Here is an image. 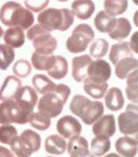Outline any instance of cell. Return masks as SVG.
<instances>
[{
    "label": "cell",
    "instance_id": "obj_41",
    "mask_svg": "<svg viewBox=\"0 0 138 157\" xmlns=\"http://www.w3.org/2000/svg\"><path fill=\"white\" fill-rule=\"evenodd\" d=\"M3 34H4V30H3V29L1 28V26H0V38L3 36Z\"/></svg>",
    "mask_w": 138,
    "mask_h": 157
},
{
    "label": "cell",
    "instance_id": "obj_38",
    "mask_svg": "<svg viewBox=\"0 0 138 157\" xmlns=\"http://www.w3.org/2000/svg\"><path fill=\"white\" fill-rule=\"evenodd\" d=\"M129 44L131 50H133L135 54H137V32L134 33V35L131 36V39H130V43H129Z\"/></svg>",
    "mask_w": 138,
    "mask_h": 157
},
{
    "label": "cell",
    "instance_id": "obj_33",
    "mask_svg": "<svg viewBox=\"0 0 138 157\" xmlns=\"http://www.w3.org/2000/svg\"><path fill=\"white\" fill-rule=\"evenodd\" d=\"M109 49V43L105 39L98 38L92 42L89 49L90 56L93 58H101L107 54Z\"/></svg>",
    "mask_w": 138,
    "mask_h": 157
},
{
    "label": "cell",
    "instance_id": "obj_35",
    "mask_svg": "<svg viewBox=\"0 0 138 157\" xmlns=\"http://www.w3.org/2000/svg\"><path fill=\"white\" fill-rule=\"evenodd\" d=\"M17 130L10 124L0 126V143L11 145L17 138Z\"/></svg>",
    "mask_w": 138,
    "mask_h": 157
},
{
    "label": "cell",
    "instance_id": "obj_5",
    "mask_svg": "<svg viewBox=\"0 0 138 157\" xmlns=\"http://www.w3.org/2000/svg\"><path fill=\"white\" fill-rule=\"evenodd\" d=\"M41 28L51 32L53 30L66 31L74 23V15L68 9L49 8L41 11L37 17Z\"/></svg>",
    "mask_w": 138,
    "mask_h": 157
},
{
    "label": "cell",
    "instance_id": "obj_8",
    "mask_svg": "<svg viewBox=\"0 0 138 157\" xmlns=\"http://www.w3.org/2000/svg\"><path fill=\"white\" fill-rule=\"evenodd\" d=\"M94 38V31L90 25L81 23L76 26L67 40V48L73 54L82 53Z\"/></svg>",
    "mask_w": 138,
    "mask_h": 157
},
{
    "label": "cell",
    "instance_id": "obj_17",
    "mask_svg": "<svg viewBox=\"0 0 138 157\" xmlns=\"http://www.w3.org/2000/svg\"><path fill=\"white\" fill-rule=\"evenodd\" d=\"M95 5L90 0H78L72 4V13L80 20H87L93 14Z\"/></svg>",
    "mask_w": 138,
    "mask_h": 157
},
{
    "label": "cell",
    "instance_id": "obj_19",
    "mask_svg": "<svg viewBox=\"0 0 138 157\" xmlns=\"http://www.w3.org/2000/svg\"><path fill=\"white\" fill-rule=\"evenodd\" d=\"M138 61L134 57H126L115 65L116 76L120 79L127 78L129 74L137 70Z\"/></svg>",
    "mask_w": 138,
    "mask_h": 157
},
{
    "label": "cell",
    "instance_id": "obj_27",
    "mask_svg": "<svg viewBox=\"0 0 138 157\" xmlns=\"http://www.w3.org/2000/svg\"><path fill=\"white\" fill-rule=\"evenodd\" d=\"M55 56L53 54L50 55H44L34 52L31 56V62L34 67L39 71H48L51 68L54 64Z\"/></svg>",
    "mask_w": 138,
    "mask_h": 157
},
{
    "label": "cell",
    "instance_id": "obj_21",
    "mask_svg": "<svg viewBox=\"0 0 138 157\" xmlns=\"http://www.w3.org/2000/svg\"><path fill=\"white\" fill-rule=\"evenodd\" d=\"M108 86H109L107 82H105V83L98 82L87 77L84 80L85 92L95 99H100L102 98H104Z\"/></svg>",
    "mask_w": 138,
    "mask_h": 157
},
{
    "label": "cell",
    "instance_id": "obj_23",
    "mask_svg": "<svg viewBox=\"0 0 138 157\" xmlns=\"http://www.w3.org/2000/svg\"><path fill=\"white\" fill-rule=\"evenodd\" d=\"M67 143L62 136L58 135H51L48 136L45 141L46 152L51 155H63L66 151Z\"/></svg>",
    "mask_w": 138,
    "mask_h": 157
},
{
    "label": "cell",
    "instance_id": "obj_24",
    "mask_svg": "<svg viewBox=\"0 0 138 157\" xmlns=\"http://www.w3.org/2000/svg\"><path fill=\"white\" fill-rule=\"evenodd\" d=\"M4 41L7 46L18 48L24 44L25 36L23 29L20 28H10L5 32Z\"/></svg>",
    "mask_w": 138,
    "mask_h": 157
},
{
    "label": "cell",
    "instance_id": "obj_15",
    "mask_svg": "<svg viewBox=\"0 0 138 157\" xmlns=\"http://www.w3.org/2000/svg\"><path fill=\"white\" fill-rule=\"evenodd\" d=\"M21 87L22 81L17 77L13 75L6 77L0 88V100L6 101L10 99H14Z\"/></svg>",
    "mask_w": 138,
    "mask_h": 157
},
{
    "label": "cell",
    "instance_id": "obj_36",
    "mask_svg": "<svg viewBox=\"0 0 138 157\" xmlns=\"http://www.w3.org/2000/svg\"><path fill=\"white\" fill-rule=\"evenodd\" d=\"M13 73L17 76L25 78L31 73V65L26 60H19L13 66Z\"/></svg>",
    "mask_w": 138,
    "mask_h": 157
},
{
    "label": "cell",
    "instance_id": "obj_13",
    "mask_svg": "<svg viewBox=\"0 0 138 157\" xmlns=\"http://www.w3.org/2000/svg\"><path fill=\"white\" fill-rule=\"evenodd\" d=\"M92 58L88 55L76 56L72 61V75L76 82H82L87 77V68L92 63Z\"/></svg>",
    "mask_w": 138,
    "mask_h": 157
},
{
    "label": "cell",
    "instance_id": "obj_42",
    "mask_svg": "<svg viewBox=\"0 0 138 157\" xmlns=\"http://www.w3.org/2000/svg\"><path fill=\"white\" fill-rule=\"evenodd\" d=\"M47 157H53V156H47Z\"/></svg>",
    "mask_w": 138,
    "mask_h": 157
},
{
    "label": "cell",
    "instance_id": "obj_39",
    "mask_svg": "<svg viewBox=\"0 0 138 157\" xmlns=\"http://www.w3.org/2000/svg\"><path fill=\"white\" fill-rule=\"evenodd\" d=\"M0 157H15L8 148L0 146Z\"/></svg>",
    "mask_w": 138,
    "mask_h": 157
},
{
    "label": "cell",
    "instance_id": "obj_20",
    "mask_svg": "<svg viewBox=\"0 0 138 157\" xmlns=\"http://www.w3.org/2000/svg\"><path fill=\"white\" fill-rule=\"evenodd\" d=\"M126 57H134L129 42H120L112 45L109 55V59L112 64L115 66L119 60Z\"/></svg>",
    "mask_w": 138,
    "mask_h": 157
},
{
    "label": "cell",
    "instance_id": "obj_12",
    "mask_svg": "<svg viewBox=\"0 0 138 157\" xmlns=\"http://www.w3.org/2000/svg\"><path fill=\"white\" fill-rule=\"evenodd\" d=\"M92 132L95 136H103L110 137L116 132L115 117L113 115L103 116L99 120H97L92 126Z\"/></svg>",
    "mask_w": 138,
    "mask_h": 157
},
{
    "label": "cell",
    "instance_id": "obj_1",
    "mask_svg": "<svg viewBox=\"0 0 138 157\" xmlns=\"http://www.w3.org/2000/svg\"><path fill=\"white\" fill-rule=\"evenodd\" d=\"M35 106L32 103L18 97L3 101L0 104V124H25L34 112Z\"/></svg>",
    "mask_w": 138,
    "mask_h": 157
},
{
    "label": "cell",
    "instance_id": "obj_31",
    "mask_svg": "<svg viewBox=\"0 0 138 157\" xmlns=\"http://www.w3.org/2000/svg\"><path fill=\"white\" fill-rule=\"evenodd\" d=\"M29 123L35 129L39 130H46L50 127L51 118L41 111H37L33 112L31 114L29 119Z\"/></svg>",
    "mask_w": 138,
    "mask_h": 157
},
{
    "label": "cell",
    "instance_id": "obj_28",
    "mask_svg": "<svg viewBox=\"0 0 138 157\" xmlns=\"http://www.w3.org/2000/svg\"><path fill=\"white\" fill-rule=\"evenodd\" d=\"M32 84L37 92L43 95L52 92L56 86V84L44 74H36L32 78Z\"/></svg>",
    "mask_w": 138,
    "mask_h": 157
},
{
    "label": "cell",
    "instance_id": "obj_37",
    "mask_svg": "<svg viewBox=\"0 0 138 157\" xmlns=\"http://www.w3.org/2000/svg\"><path fill=\"white\" fill-rule=\"evenodd\" d=\"M29 10H32L34 12H39L40 10H43L47 5L49 4L48 1H24Z\"/></svg>",
    "mask_w": 138,
    "mask_h": 157
},
{
    "label": "cell",
    "instance_id": "obj_3",
    "mask_svg": "<svg viewBox=\"0 0 138 157\" xmlns=\"http://www.w3.org/2000/svg\"><path fill=\"white\" fill-rule=\"evenodd\" d=\"M70 93L71 90L67 85H56L52 92L44 94L40 98L37 105L38 111L46 114L50 118L58 117L63 111Z\"/></svg>",
    "mask_w": 138,
    "mask_h": 157
},
{
    "label": "cell",
    "instance_id": "obj_26",
    "mask_svg": "<svg viewBox=\"0 0 138 157\" xmlns=\"http://www.w3.org/2000/svg\"><path fill=\"white\" fill-rule=\"evenodd\" d=\"M68 72V63L64 57L60 56H55L54 64L49 70H48V74L55 78L61 79L65 78Z\"/></svg>",
    "mask_w": 138,
    "mask_h": 157
},
{
    "label": "cell",
    "instance_id": "obj_14",
    "mask_svg": "<svg viewBox=\"0 0 138 157\" xmlns=\"http://www.w3.org/2000/svg\"><path fill=\"white\" fill-rule=\"evenodd\" d=\"M67 152L70 157H94L89 150L87 140L79 136L69 140Z\"/></svg>",
    "mask_w": 138,
    "mask_h": 157
},
{
    "label": "cell",
    "instance_id": "obj_25",
    "mask_svg": "<svg viewBox=\"0 0 138 157\" xmlns=\"http://www.w3.org/2000/svg\"><path fill=\"white\" fill-rule=\"evenodd\" d=\"M117 18L108 15L105 10L99 11L94 18L95 28L101 33H110L114 28Z\"/></svg>",
    "mask_w": 138,
    "mask_h": 157
},
{
    "label": "cell",
    "instance_id": "obj_7",
    "mask_svg": "<svg viewBox=\"0 0 138 157\" xmlns=\"http://www.w3.org/2000/svg\"><path fill=\"white\" fill-rule=\"evenodd\" d=\"M41 143L40 135L32 129H26L17 136L10 148L17 157H30L33 153L40 149Z\"/></svg>",
    "mask_w": 138,
    "mask_h": 157
},
{
    "label": "cell",
    "instance_id": "obj_30",
    "mask_svg": "<svg viewBox=\"0 0 138 157\" xmlns=\"http://www.w3.org/2000/svg\"><path fill=\"white\" fill-rule=\"evenodd\" d=\"M105 11L108 15L115 17L116 16L122 15L128 8V2L125 0H106L104 3Z\"/></svg>",
    "mask_w": 138,
    "mask_h": 157
},
{
    "label": "cell",
    "instance_id": "obj_22",
    "mask_svg": "<svg viewBox=\"0 0 138 157\" xmlns=\"http://www.w3.org/2000/svg\"><path fill=\"white\" fill-rule=\"evenodd\" d=\"M131 24L129 21L125 17H121V18L117 19L114 28L110 33H108L109 36L117 41H122L128 37L129 33L131 31Z\"/></svg>",
    "mask_w": 138,
    "mask_h": 157
},
{
    "label": "cell",
    "instance_id": "obj_18",
    "mask_svg": "<svg viewBox=\"0 0 138 157\" xmlns=\"http://www.w3.org/2000/svg\"><path fill=\"white\" fill-rule=\"evenodd\" d=\"M106 107L112 111L121 110L124 105V98L119 88L112 87L107 92L105 97Z\"/></svg>",
    "mask_w": 138,
    "mask_h": 157
},
{
    "label": "cell",
    "instance_id": "obj_10",
    "mask_svg": "<svg viewBox=\"0 0 138 157\" xmlns=\"http://www.w3.org/2000/svg\"><path fill=\"white\" fill-rule=\"evenodd\" d=\"M56 129L61 136L71 139L80 135L82 131V126L74 117L66 115L57 122Z\"/></svg>",
    "mask_w": 138,
    "mask_h": 157
},
{
    "label": "cell",
    "instance_id": "obj_40",
    "mask_svg": "<svg viewBox=\"0 0 138 157\" xmlns=\"http://www.w3.org/2000/svg\"><path fill=\"white\" fill-rule=\"evenodd\" d=\"M105 157H122V156H120L119 155L115 154V153H111V154H109V155H107Z\"/></svg>",
    "mask_w": 138,
    "mask_h": 157
},
{
    "label": "cell",
    "instance_id": "obj_34",
    "mask_svg": "<svg viewBox=\"0 0 138 157\" xmlns=\"http://www.w3.org/2000/svg\"><path fill=\"white\" fill-rule=\"evenodd\" d=\"M15 52L6 44H0V70H6L13 62Z\"/></svg>",
    "mask_w": 138,
    "mask_h": 157
},
{
    "label": "cell",
    "instance_id": "obj_11",
    "mask_svg": "<svg viewBox=\"0 0 138 157\" xmlns=\"http://www.w3.org/2000/svg\"><path fill=\"white\" fill-rule=\"evenodd\" d=\"M87 76L94 81L105 83L111 76V67L106 60L92 61L87 68Z\"/></svg>",
    "mask_w": 138,
    "mask_h": 157
},
{
    "label": "cell",
    "instance_id": "obj_9",
    "mask_svg": "<svg viewBox=\"0 0 138 157\" xmlns=\"http://www.w3.org/2000/svg\"><path fill=\"white\" fill-rule=\"evenodd\" d=\"M118 127L122 134L137 135L138 107L136 105H129L126 111L118 117Z\"/></svg>",
    "mask_w": 138,
    "mask_h": 157
},
{
    "label": "cell",
    "instance_id": "obj_2",
    "mask_svg": "<svg viewBox=\"0 0 138 157\" xmlns=\"http://www.w3.org/2000/svg\"><path fill=\"white\" fill-rule=\"evenodd\" d=\"M0 21L2 23L12 28L28 29L34 23L35 17L33 13L23 8L16 2H7L0 9Z\"/></svg>",
    "mask_w": 138,
    "mask_h": 157
},
{
    "label": "cell",
    "instance_id": "obj_4",
    "mask_svg": "<svg viewBox=\"0 0 138 157\" xmlns=\"http://www.w3.org/2000/svg\"><path fill=\"white\" fill-rule=\"evenodd\" d=\"M69 109L87 125L93 124L101 117L105 111L102 102L92 101L82 95H75L73 98Z\"/></svg>",
    "mask_w": 138,
    "mask_h": 157
},
{
    "label": "cell",
    "instance_id": "obj_6",
    "mask_svg": "<svg viewBox=\"0 0 138 157\" xmlns=\"http://www.w3.org/2000/svg\"><path fill=\"white\" fill-rule=\"evenodd\" d=\"M27 38L32 41L35 52L36 53L50 55L57 48L56 38L39 24H35L28 29Z\"/></svg>",
    "mask_w": 138,
    "mask_h": 157
},
{
    "label": "cell",
    "instance_id": "obj_16",
    "mask_svg": "<svg viewBox=\"0 0 138 157\" xmlns=\"http://www.w3.org/2000/svg\"><path fill=\"white\" fill-rule=\"evenodd\" d=\"M136 139L129 136H122L116 141L115 148L117 153L124 157H135L137 154Z\"/></svg>",
    "mask_w": 138,
    "mask_h": 157
},
{
    "label": "cell",
    "instance_id": "obj_32",
    "mask_svg": "<svg viewBox=\"0 0 138 157\" xmlns=\"http://www.w3.org/2000/svg\"><path fill=\"white\" fill-rule=\"evenodd\" d=\"M137 74L138 71L135 70L131 74L128 75L127 78V88H126V95L129 100L134 102L135 104L138 101L137 93Z\"/></svg>",
    "mask_w": 138,
    "mask_h": 157
},
{
    "label": "cell",
    "instance_id": "obj_29",
    "mask_svg": "<svg viewBox=\"0 0 138 157\" xmlns=\"http://www.w3.org/2000/svg\"><path fill=\"white\" fill-rule=\"evenodd\" d=\"M110 148V141L109 137L97 136L91 143V150L94 156H102L108 152Z\"/></svg>",
    "mask_w": 138,
    "mask_h": 157
}]
</instances>
